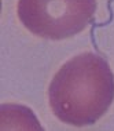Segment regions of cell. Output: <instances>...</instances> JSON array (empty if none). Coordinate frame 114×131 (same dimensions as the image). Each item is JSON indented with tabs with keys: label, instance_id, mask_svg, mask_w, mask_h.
I'll return each mask as SVG.
<instances>
[{
	"label": "cell",
	"instance_id": "cell-1",
	"mask_svg": "<svg viewBox=\"0 0 114 131\" xmlns=\"http://www.w3.org/2000/svg\"><path fill=\"white\" fill-rule=\"evenodd\" d=\"M48 100L60 122L76 127L95 124L114 100V75L109 63L94 52L74 57L54 76Z\"/></svg>",
	"mask_w": 114,
	"mask_h": 131
},
{
	"label": "cell",
	"instance_id": "cell-2",
	"mask_svg": "<svg viewBox=\"0 0 114 131\" xmlns=\"http://www.w3.org/2000/svg\"><path fill=\"white\" fill-rule=\"evenodd\" d=\"M96 11V0H18V18L33 35L62 40L84 30Z\"/></svg>",
	"mask_w": 114,
	"mask_h": 131
}]
</instances>
